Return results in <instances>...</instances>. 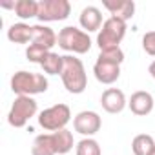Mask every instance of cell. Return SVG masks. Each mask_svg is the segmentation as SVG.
I'll use <instances>...</instances> for the list:
<instances>
[{
    "mask_svg": "<svg viewBox=\"0 0 155 155\" xmlns=\"http://www.w3.org/2000/svg\"><path fill=\"white\" fill-rule=\"evenodd\" d=\"M126 22L115 17H110L104 20L99 35H97V46L101 51L104 49H113V48H120L119 44L122 42L124 35H126Z\"/></svg>",
    "mask_w": 155,
    "mask_h": 155,
    "instance_id": "5b68a950",
    "label": "cell"
},
{
    "mask_svg": "<svg viewBox=\"0 0 155 155\" xmlns=\"http://www.w3.org/2000/svg\"><path fill=\"white\" fill-rule=\"evenodd\" d=\"M60 79L66 91L73 95H81L88 88V75H86L84 64L75 55H64V68L60 73Z\"/></svg>",
    "mask_w": 155,
    "mask_h": 155,
    "instance_id": "7a4b0ae2",
    "label": "cell"
},
{
    "mask_svg": "<svg viewBox=\"0 0 155 155\" xmlns=\"http://www.w3.org/2000/svg\"><path fill=\"white\" fill-rule=\"evenodd\" d=\"M49 53H51L49 49L40 48V46H35V44H29L28 49H26V57H28V60L33 62V64H42L44 58H46Z\"/></svg>",
    "mask_w": 155,
    "mask_h": 155,
    "instance_id": "7402d4cb",
    "label": "cell"
},
{
    "mask_svg": "<svg viewBox=\"0 0 155 155\" xmlns=\"http://www.w3.org/2000/svg\"><path fill=\"white\" fill-rule=\"evenodd\" d=\"M142 49L150 57H155V29L144 33V37H142Z\"/></svg>",
    "mask_w": 155,
    "mask_h": 155,
    "instance_id": "603a6c76",
    "label": "cell"
},
{
    "mask_svg": "<svg viewBox=\"0 0 155 155\" xmlns=\"http://www.w3.org/2000/svg\"><path fill=\"white\" fill-rule=\"evenodd\" d=\"M101 106L104 111L111 113V115H117L120 113L126 106H128V101H126V95L122 90L119 88H108L102 97H101Z\"/></svg>",
    "mask_w": 155,
    "mask_h": 155,
    "instance_id": "30bf717a",
    "label": "cell"
},
{
    "mask_svg": "<svg viewBox=\"0 0 155 155\" xmlns=\"http://www.w3.org/2000/svg\"><path fill=\"white\" fill-rule=\"evenodd\" d=\"M51 139H53V144H55V150H57V155H66L73 150L75 146V140H73V133L64 128L60 131H55L51 133Z\"/></svg>",
    "mask_w": 155,
    "mask_h": 155,
    "instance_id": "2e32d148",
    "label": "cell"
},
{
    "mask_svg": "<svg viewBox=\"0 0 155 155\" xmlns=\"http://www.w3.org/2000/svg\"><path fill=\"white\" fill-rule=\"evenodd\" d=\"M131 150H133V155H151L155 150V140L151 135L139 133L131 140Z\"/></svg>",
    "mask_w": 155,
    "mask_h": 155,
    "instance_id": "e0dca14e",
    "label": "cell"
},
{
    "mask_svg": "<svg viewBox=\"0 0 155 155\" xmlns=\"http://www.w3.org/2000/svg\"><path fill=\"white\" fill-rule=\"evenodd\" d=\"M148 73H150V75L153 77V79H155V60L150 64V68H148Z\"/></svg>",
    "mask_w": 155,
    "mask_h": 155,
    "instance_id": "cb8c5ba5",
    "label": "cell"
},
{
    "mask_svg": "<svg viewBox=\"0 0 155 155\" xmlns=\"http://www.w3.org/2000/svg\"><path fill=\"white\" fill-rule=\"evenodd\" d=\"M57 42H58V37H57V33L49 26H46V24L33 26V40H31V44L46 48V49L51 51V48L57 46Z\"/></svg>",
    "mask_w": 155,
    "mask_h": 155,
    "instance_id": "5bb4252c",
    "label": "cell"
},
{
    "mask_svg": "<svg viewBox=\"0 0 155 155\" xmlns=\"http://www.w3.org/2000/svg\"><path fill=\"white\" fill-rule=\"evenodd\" d=\"M151 155H155V150H153V153H151Z\"/></svg>",
    "mask_w": 155,
    "mask_h": 155,
    "instance_id": "d4e9b609",
    "label": "cell"
},
{
    "mask_svg": "<svg viewBox=\"0 0 155 155\" xmlns=\"http://www.w3.org/2000/svg\"><path fill=\"white\" fill-rule=\"evenodd\" d=\"M69 120H71V110L68 104H62V102L53 104L38 113V124L46 131H51V133L64 130Z\"/></svg>",
    "mask_w": 155,
    "mask_h": 155,
    "instance_id": "52a82bcc",
    "label": "cell"
},
{
    "mask_svg": "<svg viewBox=\"0 0 155 155\" xmlns=\"http://www.w3.org/2000/svg\"><path fill=\"white\" fill-rule=\"evenodd\" d=\"M75 153L77 155H102V150H101V144L93 137H84L82 140L77 142Z\"/></svg>",
    "mask_w": 155,
    "mask_h": 155,
    "instance_id": "44dd1931",
    "label": "cell"
},
{
    "mask_svg": "<svg viewBox=\"0 0 155 155\" xmlns=\"http://www.w3.org/2000/svg\"><path fill=\"white\" fill-rule=\"evenodd\" d=\"M38 111V104L33 97H15L9 113H8V122L13 128H24Z\"/></svg>",
    "mask_w": 155,
    "mask_h": 155,
    "instance_id": "8992f818",
    "label": "cell"
},
{
    "mask_svg": "<svg viewBox=\"0 0 155 155\" xmlns=\"http://www.w3.org/2000/svg\"><path fill=\"white\" fill-rule=\"evenodd\" d=\"M79 24H81V28L86 33H90V31H101V28L104 24L101 9L97 6H86L81 11V15H79Z\"/></svg>",
    "mask_w": 155,
    "mask_h": 155,
    "instance_id": "7c38bea8",
    "label": "cell"
},
{
    "mask_svg": "<svg viewBox=\"0 0 155 155\" xmlns=\"http://www.w3.org/2000/svg\"><path fill=\"white\" fill-rule=\"evenodd\" d=\"M40 68H42L44 73H48V75H60V73H62V68H64V57L51 51V53L44 58V62L40 64Z\"/></svg>",
    "mask_w": 155,
    "mask_h": 155,
    "instance_id": "ffe728a7",
    "label": "cell"
},
{
    "mask_svg": "<svg viewBox=\"0 0 155 155\" xmlns=\"http://www.w3.org/2000/svg\"><path fill=\"white\" fill-rule=\"evenodd\" d=\"M102 126V119L97 111L91 110H84L81 113H77L73 119V128L77 133H81L84 137H93Z\"/></svg>",
    "mask_w": 155,
    "mask_h": 155,
    "instance_id": "9c48e42d",
    "label": "cell"
},
{
    "mask_svg": "<svg viewBox=\"0 0 155 155\" xmlns=\"http://www.w3.org/2000/svg\"><path fill=\"white\" fill-rule=\"evenodd\" d=\"M124 62V51L120 48L113 49H104L99 53L95 66H93V75L101 84H113L120 77V64Z\"/></svg>",
    "mask_w": 155,
    "mask_h": 155,
    "instance_id": "6da1fadb",
    "label": "cell"
},
{
    "mask_svg": "<svg viewBox=\"0 0 155 155\" xmlns=\"http://www.w3.org/2000/svg\"><path fill=\"white\" fill-rule=\"evenodd\" d=\"M58 46L64 51L84 55L91 49V38L84 29H79L75 26H66L58 31Z\"/></svg>",
    "mask_w": 155,
    "mask_h": 155,
    "instance_id": "277c9868",
    "label": "cell"
},
{
    "mask_svg": "<svg viewBox=\"0 0 155 155\" xmlns=\"http://www.w3.org/2000/svg\"><path fill=\"white\" fill-rule=\"evenodd\" d=\"M102 6L111 13V17L128 22L135 15V2L133 0H104Z\"/></svg>",
    "mask_w": 155,
    "mask_h": 155,
    "instance_id": "4fadbf2b",
    "label": "cell"
},
{
    "mask_svg": "<svg viewBox=\"0 0 155 155\" xmlns=\"http://www.w3.org/2000/svg\"><path fill=\"white\" fill-rule=\"evenodd\" d=\"M8 38L13 44H28V42L33 40V26H29L26 22L13 24L8 29Z\"/></svg>",
    "mask_w": 155,
    "mask_h": 155,
    "instance_id": "9a60e30c",
    "label": "cell"
},
{
    "mask_svg": "<svg viewBox=\"0 0 155 155\" xmlns=\"http://www.w3.org/2000/svg\"><path fill=\"white\" fill-rule=\"evenodd\" d=\"M71 13V4L68 0H40L38 2V20L44 22H60L66 20Z\"/></svg>",
    "mask_w": 155,
    "mask_h": 155,
    "instance_id": "ba28073f",
    "label": "cell"
},
{
    "mask_svg": "<svg viewBox=\"0 0 155 155\" xmlns=\"http://www.w3.org/2000/svg\"><path fill=\"white\" fill-rule=\"evenodd\" d=\"M13 11L22 20L35 18V17H38V2H35V0H17Z\"/></svg>",
    "mask_w": 155,
    "mask_h": 155,
    "instance_id": "d6986e66",
    "label": "cell"
},
{
    "mask_svg": "<svg viewBox=\"0 0 155 155\" xmlns=\"http://www.w3.org/2000/svg\"><path fill=\"white\" fill-rule=\"evenodd\" d=\"M31 155H57L51 133H42L33 140L31 146Z\"/></svg>",
    "mask_w": 155,
    "mask_h": 155,
    "instance_id": "ac0fdd59",
    "label": "cell"
},
{
    "mask_svg": "<svg viewBox=\"0 0 155 155\" xmlns=\"http://www.w3.org/2000/svg\"><path fill=\"white\" fill-rule=\"evenodd\" d=\"M11 91L17 93V97L24 95V97H33L38 93H46L48 91V79L42 73H33V71H17L11 77Z\"/></svg>",
    "mask_w": 155,
    "mask_h": 155,
    "instance_id": "3957f363",
    "label": "cell"
},
{
    "mask_svg": "<svg viewBox=\"0 0 155 155\" xmlns=\"http://www.w3.org/2000/svg\"><path fill=\"white\" fill-rule=\"evenodd\" d=\"M153 106H155V101L151 97L150 91H144V90H139L135 93H131L130 101H128V108L131 110L133 115L137 117H146L153 111Z\"/></svg>",
    "mask_w": 155,
    "mask_h": 155,
    "instance_id": "8fae6325",
    "label": "cell"
}]
</instances>
